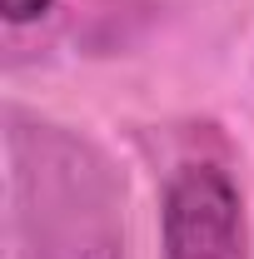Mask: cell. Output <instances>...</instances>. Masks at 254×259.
Returning a JSON list of instances; mask_svg holds the SVG:
<instances>
[{
  "instance_id": "cell-1",
  "label": "cell",
  "mask_w": 254,
  "mask_h": 259,
  "mask_svg": "<svg viewBox=\"0 0 254 259\" xmlns=\"http://www.w3.org/2000/svg\"><path fill=\"white\" fill-rule=\"evenodd\" d=\"M164 259H249L244 204L220 164H180L164 190Z\"/></svg>"
},
{
  "instance_id": "cell-2",
  "label": "cell",
  "mask_w": 254,
  "mask_h": 259,
  "mask_svg": "<svg viewBox=\"0 0 254 259\" xmlns=\"http://www.w3.org/2000/svg\"><path fill=\"white\" fill-rule=\"evenodd\" d=\"M10 20H35L40 10H50V0H0Z\"/></svg>"
}]
</instances>
